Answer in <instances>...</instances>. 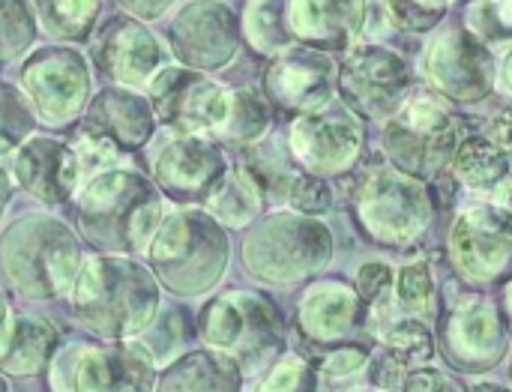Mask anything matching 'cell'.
I'll return each instance as SVG.
<instances>
[{"label": "cell", "mask_w": 512, "mask_h": 392, "mask_svg": "<svg viewBox=\"0 0 512 392\" xmlns=\"http://www.w3.org/2000/svg\"><path fill=\"white\" fill-rule=\"evenodd\" d=\"M69 309L93 339H135L162 312V285L135 255H84L69 288Z\"/></svg>", "instance_id": "obj_1"}, {"label": "cell", "mask_w": 512, "mask_h": 392, "mask_svg": "<svg viewBox=\"0 0 512 392\" xmlns=\"http://www.w3.org/2000/svg\"><path fill=\"white\" fill-rule=\"evenodd\" d=\"M78 237L93 252L141 255L165 219V195L156 183L132 168L93 174L78 189L75 201Z\"/></svg>", "instance_id": "obj_2"}, {"label": "cell", "mask_w": 512, "mask_h": 392, "mask_svg": "<svg viewBox=\"0 0 512 392\" xmlns=\"http://www.w3.org/2000/svg\"><path fill=\"white\" fill-rule=\"evenodd\" d=\"M144 255L156 282L168 294L183 300L204 297L228 273V228H222L204 207H180L162 219Z\"/></svg>", "instance_id": "obj_3"}, {"label": "cell", "mask_w": 512, "mask_h": 392, "mask_svg": "<svg viewBox=\"0 0 512 392\" xmlns=\"http://www.w3.org/2000/svg\"><path fill=\"white\" fill-rule=\"evenodd\" d=\"M78 234L57 216L27 213L0 237V267L9 288L33 303L69 294L81 267Z\"/></svg>", "instance_id": "obj_4"}, {"label": "cell", "mask_w": 512, "mask_h": 392, "mask_svg": "<svg viewBox=\"0 0 512 392\" xmlns=\"http://www.w3.org/2000/svg\"><path fill=\"white\" fill-rule=\"evenodd\" d=\"M198 339L222 351L243 375H258L285 351V324L279 306L261 291H222L198 312Z\"/></svg>", "instance_id": "obj_5"}, {"label": "cell", "mask_w": 512, "mask_h": 392, "mask_svg": "<svg viewBox=\"0 0 512 392\" xmlns=\"http://www.w3.org/2000/svg\"><path fill=\"white\" fill-rule=\"evenodd\" d=\"M243 267L264 285H294L333 258V234L318 216L279 210L252 225L243 240Z\"/></svg>", "instance_id": "obj_6"}, {"label": "cell", "mask_w": 512, "mask_h": 392, "mask_svg": "<svg viewBox=\"0 0 512 392\" xmlns=\"http://www.w3.org/2000/svg\"><path fill=\"white\" fill-rule=\"evenodd\" d=\"M432 198L420 177L396 165L366 168L351 189V213L363 237L387 249L414 246L432 222Z\"/></svg>", "instance_id": "obj_7"}, {"label": "cell", "mask_w": 512, "mask_h": 392, "mask_svg": "<svg viewBox=\"0 0 512 392\" xmlns=\"http://www.w3.org/2000/svg\"><path fill=\"white\" fill-rule=\"evenodd\" d=\"M51 392H156V354L138 339H93L60 345Z\"/></svg>", "instance_id": "obj_8"}, {"label": "cell", "mask_w": 512, "mask_h": 392, "mask_svg": "<svg viewBox=\"0 0 512 392\" xmlns=\"http://www.w3.org/2000/svg\"><path fill=\"white\" fill-rule=\"evenodd\" d=\"M18 87L27 96L36 123L48 129L75 126L93 99L90 63L66 42L33 48L21 63Z\"/></svg>", "instance_id": "obj_9"}, {"label": "cell", "mask_w": 512, "mask_h": 392, "mask_svg": "<svg viewBox=\"0 0 512 392\" xmlns=\"http://www.w3.org/2000/svg\"><path fill=\"white\" fill-rule=\"evenodd\" d=\"M459 141V120L435 96L426 93L408 96L384 132V150L390 162L420 180L438 177L447 165H453Z\"/></svg>", "instance_id": "obj_10"}, {"label": "cell", "mask_w": 512, "mask_h": 392, "mask_svg": "<svg viewBox=\"0 0 512 392\" xmlns=\"http://www.w3.org/2000/svg\"><path fill=\"white\" fill-rule=\"evenodd\" d=\"M144 90L156 120L171 132H192L216 141L231 111V90L225 84L180 63L162 66Z\"/></svg>", "instance_id": "obj_11"}, {"label": "cell", "mask_w": 512, "mask_h": 392, "mask_svg": "<svg viewBox=\"0 0 512 392\" xmlns=\"http://www.w3.org/2000/svg\"><path fill=\"white\" fill-rule=\"evenodd\" d=\"M510 330L498 306L480 294H459L441 318L438 351L450 369L465 375H483L507 360Z\"/></svg>", "instance_id": "obj_12"}, {"label": "cell", "mask_w": 512, "mask_h": 392, "mask_svg": "<svg viewBox=\"0 0 512 392\" xmlns=\"http://www.w3.org/2000/svg\"><path fill=\"white\" fill-rule=\"evenodd\" d=\"M450 258L471 288L512 282V213L501 204L465 207L450 231Z\"/></svg>", "instance_id": "obj_13"}, {"label": "cell", "mask_w": 512, "mask_h": 392, "mask_svg": "<svg viewBox=\"0 0 512 392\" xmlns=\"http://www.w3.org/2000/svg\"><path fill=\"white\" fill-rule=\"evenodd\" d=\"M225 171V150L207 135L171 132L150 156V180L168 201L180 207L204 204Z\"/></svg>", "instance_id": "obj_14"}, {"label": "cell", "mask_w": 512, "mask_h": 392, "mask_svg": "<svg viewBox=\"0 0 512 392\" xmlns=\"http://www.w3.org/2000/svg\"><path fill=\"white\" fill-rule=\"evenodd\" d=\"M240 21L222 0H189L168 27V51L180 66L198 72L225 69L240 48Z\"/></svg>", "instance_id": "obj_15"}, {"label": "cell", "mask_w": 512, "mask_h": 392, "mask_svg": "<svg viewBox=\"0 0 512 392\" xmlns=\"http://www.w3.org/2000/svg\"><path fill=\"white\" fill-rule=\"evenodd\" d=\"M342 99L366 120H390L411 96L408 63L381 45L354 48L339 72Z\"/></svg>", "instance_id": "obj_16"}, {"label": "cell", "mask_w": 512, "mask_h": 392, "mask_svg": "<svg viewBox=\"0 0 512 392\" xmlns=\"http://www.w3.org/2000/svg\"><path fill=\"white\" fill-rule=\"evenodd\" d=\"M90 42V60L102 78L120 87L141 90L165 66V48L147 27L132 15H111L96 24Z\"/></svg>", "instance_id": "obj_17"}, {"label": "cell", "mask_w": 512, "mask_h": 392, "mask_svg": "<svg viewBox=\"0 0 512 392\" xmlns=\"http://www.w3.org/2000/svg\"><path fill=\"white\" fill-rule=\"evenodd\" d=\"M426 75L441 96L474 105L495 87V57L492 48L471 30L450 27L429 45Z\"/></svg>", "instance_id": "obj_18"}, {"label": "cell", "mask_w": 512, "mask_h": 392, "mask_svg": "<svg viewBox=\"0 0 512 392\" xmlns=\"http://www.w3.org/2000/svg\"><path fill=\"white\" fill-rule=\"evenodd\" d=\"M15 186L45 207H63L75 201L84 186L78 153L69 141L54 135H27L9 159Z\"/></svg>", "instance_id": "obj_19"}, {"label": "cell", "mask_w": 512, "mask_h": 392, "mask_svg": "<svg viewBox=\"0 0 512 392\" xmlns=\"http://www.w3.org/2000/svg\"><path fill=\"white\" fill-rule=\"evenodd\" d=\"M294 327L306 345L327 351L348 345L354 336L369 330V306L357 288L339 279L315 282L297 303Z\"/></svg>", "instance_id": "obj_20"}, {"label": "cell", "mask_w": 512, "mask_h": 392, "mask_svg": "<svg viewBox=\"0 0 512 392\" xmlns=\"http://www.w3.org/2000/svg\"><path fill=\"white\" fill-rule=\"evenodd\" d=\"M336 90V66L318 48H288L273 57L264 72V96L276 111L315 114L330 105Z\"/></svg>", "instance_id": "obj_21"}, {"label": "cell", "mask_w": 512, "mask_h": 392, "mask_svg": "<svg viewBox=\"0 0 512 392\" xmlns=\"http://www.w3.org/2000/svg\"><path fill=\"white\" fill-rule=\"evenodd\" d=\"M363 150V129L348 114H300L288 129V153L315 177H333L351 171Z\"/></svg>", "instance_id": "obj_22"}, {"label": "cell", "mask_w": 512, "mask_h": 392, "mask_svg": "<svg viewBox=\"0 0 512 392\" xmlns=\"http://www.w3.org/2000/svg\"><path fill=\"white\" fill-rule=\"evenodd\" d=\"M156 123L159 120L147 93L120 84L99 90L81 117V129L114 144L123 153L144 150L156 135Z\"/></svg>", "instance_id": "obj_23"}, {"label": "cell", "mask_w": 512, "mask_h": 392, "mask_svg": "<svg viewBox=\"0 0 512 392\" xmlns=\"http://www.w3.org/2000/svg\"><path fill=\"white\" fill-rule=\"evenodd\" d=\"M438 354L435 336L426 321L402 318L393 321L378 336V351L369 357V381L381 392H399L405 378L423 366H429Z\"/></svg>", "instance_id": "obj_24"}, {"label": "cell", "mask_w": 512, "mask_h": 392, "mask_svg": "<svg viewBox=\"0 0 512 392\" xmlns=\"http://www.w3.org/2000/svg\"><path fill=\"white\" fill-rule=\"evenodd\" d=\"M288 21L294 39L318 51L351 48L366 24V0H288Z\"/></svg>", "instance_id": "obj_25"}, {"label": "cell", "mask_w": 512, "mask_h": 392, "mask_svg": "<svg viewBox=\"0 0 512 392\" xmlns=\"http://www.w3.org/2000/svg\"><path fill=\"white\" fill-rule=\"evenodd\" d=\"M60 351V333L48 318L12 315L0 330V375L39 378L48 375Z\"/></svg>", "instance_id": "obj_26"}, {"label": "cell", "mask_w": 512, "mask_h": 392, "mask_svg": "<svg viewBox=\"0 0 512 392\" xmlns=\"http://www.w3.org/2000/svg\"><path fill=\"white\" fill-rule=\"evenodd\" d=\"M243 369L222 351L198 348L171 360L156 381V392H243Z\"/></svg>", "instance_id": "obj_27"}, {"label": "cell", "mask_w": 512, "mask_h": 392, "mask_svg": "<svg viewBox=\"0 0 512 392\" xmlns=\"http://www.w3.org/2000/svg\"><path fill=\"white\" fill-rule=\"evenodd\" d=\"M264 207H267V198L243 165L228 168L225 177L210 192V198L204 201V210L228 231L249 228L252 222L261 219Z\"/></svg>", "instance_id": "obj_28"}, {"label": "cell", "mask_w": 512, "mask_h": 392, "mask_svg": "<svg viewBox=\"0 0 512 392\" xmlns=\"http://www.w3.org/2000/svg\"><path fill=\"white\" fill-rule=\"evenodd\" d=\"M453 174L477 195L498 192V186L512 174V156L486 135H465L453 156Z\"/></svg>", "instance_id": "obj_29"}, {"label": "cell", "mask_w": 512, "mask_h": 392, "mask_svg": "<svg viewBox=\"0 0 512 392\" xmlns=\"http://www.w3.org/2000/svg\"><path fill=\"white\" fill-rule=\"evenodd\" d=\"M435 303H438V291L432 282L429 261L426 258L405 261L402 267H396V276H393V291L387 303V327L402 318L429 321L435 312Z\"/></svg>", "instance_id": "obj_30"}, {"label": "cell", "mask_w": 512, "mask_h": 392, "mask_svg": "<svg viewBox=\"0 0 512 392\" xmlns=\"http://www.w3.org/2000/svg\"><path fill=\"white\" fill-rule=\"evenodd\" d=\"M30 6L39 30L66 45L87 42L102 12V0H30Z\"/></svg>", "instance_id": "obj_31"}, {"label": "cell", "mask_w": 512, "mask_h": 392, "mask_svg": "<svg viewBox=\"0 0 512 392\" xmlns=\"http://www.w3.org/2000/svg\"><path fill=\"white\" fill-rule=\"evenodd\" d=\"M270 123H273V105L267 102V96L252 87H240L231 90V111L216 141L222 147L246 150L270 132Z\"/></svg>", "instance_id": "obj_32"}, {"label": "cell", "mask_w": 512, "mask_h": 392, "mask_svg": "<svg viewBox=\"0 0 512 392\" xmlns=\"http://www.w3.org/2000/svg\"><path fill=\"white\" fill-rule=\"evenodd\" d=\"M240 27L249 45L267 57H279L297 45L288 21V0H249Z\"/></svg>", "instance_id": "obj_33"}, {"label": "cell", "mask_w": 512, "mask_h": 392, "mask_svg": "<svg viewBox=\"0 0 512 392\" xmlns=\"http://www.w3.org/2000/svg\"><path fill=\"white\" fill-rule=\"evenodd\" d=\"M240 165L255 177V183L261 186L267 201H288V195L300 177V168L291 153H285L273 144H261V141L243 150Z\"/></svg>", "instance_id": "obj_34"}, {"label": "cell", "mask_w": 512, "mask_h": 392, "mask_svg": "<svg viewBox=\"0 0 512 392\" xmlns=\"http://www.w3.org/2000/svg\"><path fill=\"white\" fill-rule=\"evenodd\" d=\"M39 21L30 0H0V63L21 60L33 51Z\"/></svg>", "instance_id": "obj_35"}, {"label": "cell", "mask_w": 512, "mask_h": 392, "mask_svg": "<svg viewBox=\"0 0 512 392\" xmlns=\"http://www.w3.org/2000/svg\"><path fill=\"white\" fill-rule=\"evenodd\" d=\"M252 392H321V378L309 357L285 354L264 369Z\"/></svg>", "instance_id": "obj_36"}, {"label": "cell", "mask_w": 512, "mask_h": 392, "mask_svg": "<svg viewBox=\"0 0 512 392\" xmlns=\"http://www.w3.org/2000/svg\"><path fill=\"white\" fill-rule=\"evenodd\" d=\"M33 126H36V117L21 87L0 81V138L18 147L27 135H33Z\"/></svg>", "instance_id": "obj_37"}, {"label": "cell", "mask_w": 512, "mask_h": 392, "mask_svg": "<svg viewBox=\"0 0 512 392\" xmlns=\"http://www.w3.org/2000/svg\"><path fill=\"white\" fill-rule=\"evenodd\" d=\"M369 348L360 345V342H348V345H336V348H327L321 351L315 369H318V378H321V387L324 384H336V381H345V378H354L360 372H366L369 366Z\"/></svg>", "instance_id": "obj_38"}, {"label": "cell", "mask_w": 512, "mask_h": 392, "mask_svg": "<svg viewBox=\"0 0 512 392\" xmlns=\"http://www.w3.org/2000/svg\"><path fill=\"white\" fill-rule=\"evenodd\" d=\"M450 0H387L390 18L408 30H432L441 24Z\"/></svg>", "instance_id": "obj_39"}, {"label": "cell", "mask_w": 512, "mask_h": 392, "mask_svg": "<svg viewBox=\"0 0 512 392\" xmlns=\"http://www.w3.org/2000/svg\"><path fill=\"white\" fill-rule=\"evenodd\" d=\"M288 204L291 210L297 213H306V216H321L333 207V189L327 186L324 177H315V174H300L291 195H288Z\"/></svg>", "instance_id": "obj_40"}, {"label": "cell", "mask_w": 512, "mask_h": 392, "mask_svg": "<svg viewBox=\"0 0 512 392\" xmlns=\"http://www.w3.org/2000/svg\"><path fill=\"white\" fill-rule=\"evenodd\" d=\"M399 392H468L456 378H450V375H444V372H438V369H432V366H423V369H417V372H411L408 378H405V384H402V390Z\"/></svg>", "instance_id": "obj_41"}, {"label": "cell", "mask_w": 512, "mask_h": 392, "mask_svg": "<svg viewBox=\"0 0 512 392\" xmlns=\"http://www.w3.org/2000/svg\"><path fill=\"white\" fill-rule=\"evenodd\" d=\"M177 0H117V6L132 15V18H141V21H156L162 18Z\"/></svg>", "instance_id": "obj_42"}, {"label": "cell", "mask_w": 512, "mask_h": 392, "mask_svg": "<svg viewBox=\"0 0 512 392\" xmlns=\"http://www.w3.org/2000/svg\"><path fill=\"white\" fill-rule=\"evenodd\" d=\"M486 138H492L504 153H510L512 156V105L510 108H501L495 117H489V123H486V132H483Z\"/></svg>", "instance_id": "obj_43"}, {"label": "cell", "mask_w": 512, "mask_h": 392, "mask_svg": "<svg viewBox=\"0 0 512 392\" xmlns=\"http://www.w3.org/2000/svg\"><path fill=\"white\" fill-rule=\"evenodd\" d=\"M15 189H18V186H15L12 168L0 162V225H3V219H6V210H9L12 198H15Z\"/></svg>", "instance_id": "obj_44"}, {"label": "cell", "mask_w": 512, "mask_h": 392, "mask_svg": "<svg viewBox=\"0 0 512 392\" xmlns=\"http://www.w3.org/2000/svg\"><path fill=\"white\" fill-rule=\"evenodd\" d=\"M495 204H501L504 210H510L512 213V174L498 186V192H495Z\"/></svg>", "instance_id": "obj_45"}, {"label": "cell", "mask_w": 512, "mask_h": 392, "mask_svg": "<svg viewBox=\"0 0 512 392\" xmlns=\"http://www.w3.org/2000/svg\"><path fill=\"white\" fill-rule=\"evenodd\" d=\"M501 78H504V87L512 93V51L507 54V60H504V69H501Z\"/></svg>", "instance_id": "obj_46"}, {"label": "cell", "mask_w": 512, "mask_h": 392, "mask_svg": "<svg viewBox=\"0 0 512 392\" xmlns=\"http://www.w3.org/2000/svg\"><path fill=\"white\" fill-rule=\"evenodd\" d=\"M9 318H12V312H9V303H6V297H3V291H0V330L6 327Z\"/></svg>", "instance_id": "obj_47"}, {"label": "cell", "mask_w": 512, "mask_h": 392, "mask_svg": "<svg viewBox=\"0 0 512 392\" xmlns=\"http://www.w3.org/2000/svg\"><path fill=\"white\" fill-rule=\"evenodd\" d=\"M468 392H512L510 387H501V384H477V387H471Z\"/></svg>", "instance_id": "obj_48"}, {"label": "cell", "mask_w": 512, "mask_h": 392, "mask_svg": "<svg viewBox=\"0 0 512 392\" xmlns=\"http://www.w3.org/2000/svg\"><path fill=\"white\" fill-rule=\"evenodd\" d=\"M507 321L512 324V282L507 285Z\"/></svg>", "instance_id": "obj_49"}, {"label": "cell", "mask_w": 512, "mask_h": 392, "mask_svg": "<svg viewBox=\"0 0 512 392\" xmlns=\"http://www.w3.org/2000/svg\"><path fill=\"white\" fill-rule=\"evenodd\" d=\"M0 392H9V384H6V375H0Z\"/></svg>", "instance_id": "obj_50"}, {"label": "cell", "mask_w": 512, "mask_h": 392, "mask_svg": "<svg viewBox=\"0 0 512 392\" xmlns=\"http://www.w3.org/2000/svg\"><path fill=\"white\" fill-rule=\"evenodd\" d=\"M354 392H381V390H354Z\"/></svg>", "instance_id": "obj_51"}, {"label": "cell", "mask_w": 512, "mask_h": 392, "mask_svg": "<svg viewBox=\"0 0 512 392\" xmlns=\"http://www.w3.org/2000/svg\"><path fill=\"white\" fill-rule=\"evenodd\" d=\"M510 384H512V360H510ZM510 390H512V387H510Z\"/></svg>", "instance_id": "obj_52"}, {"label": "cell", "mask_w": 512, "mask_h": 392, "mask_svg": "<svg viewBox=\"0 0 512 392\" xmlns=\"http://www.w3.org/2000/svg\"><path fill=\"white\" fill-rule=\"evenodd\" d=\"M510 3H512V0H510Z\"/></svg>", "instance_id": "obj_53"}]
</instances>
